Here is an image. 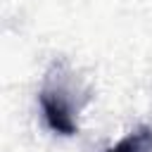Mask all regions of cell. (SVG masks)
Returning a JSON list of instances; mask_svg holds the SVG:
<instances>
[{
  "mask_svg": "<svg viewBox=\"0 0 152 152\" xmlns=\"http://www.w3.org/2000/svg\"><path fill=\"white\" fill-rule=\"evenodd\" d=\"M38 100H40V107H43V116H45L48 126L55 133L74 135L78 131L74 100H71V88L69 86H64L62 81L48 78V83L43 86Z\"/></svg>",
  "mask_w": 152,
  "mask_h": 152,
  "instance_id": "6da1fadb",
  "label": "cell"
},
{
  "mask_svg": "<svg viewBox=\"0 0 152 152\" xmlns=\"http://www.w3.org/2000/svg\"><path fill=\"white\" fill-rule=\"evenodd\" d=\"M107 152H152V128L140 126V128L131 131L126 138H121Z\"/></svg>",
  "mask_w": 152,
  "mask_h": 152,
  "instance_id": "7a4b0ae2",
  "label": "cell"
}]
</instances>
